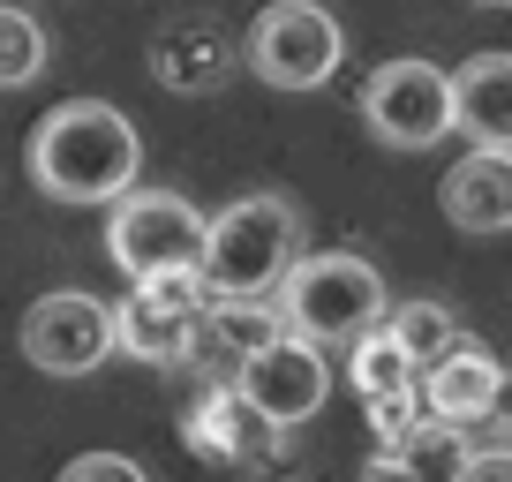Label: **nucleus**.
Returning <instances> with one entry per match:
<instances>
[{
	"mask_svg": "<svg viewBox=\"0 0 512 482\" xmlns=\"http://www.w3.org/2000/svg\"><path fill=\"white\" fill-rule=\"evenodd\" d=\"M144 174V136L106 98H68L31 129V181L53 204H121Z\"/></svg>",
	"mask_w": 512,
	"mask_h": 482,
	"instance_id": "f257e3e1",
	"label": "nucleus"
},
{
	"mask_svg": "<svg viewBox=\"0 0 512 482\" xmlns=\"http://www.w3.org/2000/svg\"><path fill=\"white\" fill-rule=\"evenodd\" d=\"M294 264H302V211L272 189L234 196L204 234V287L211 294H279Z\"/></svg>",
	"mask_w": 512,
	"mask_h": 482,
	"instance_id": "f03ea898",
	"label": "nucleus"
},
{
	"mask_svg": "<svg viewBox=\"0 0 512 482\" xmlns=\"http://www.w3.org/2000/svg\"><path fill=\"white\" fill-rule=\"evenodd\" d=\"M279 309L302 339L317 347H339V339H362L392 317V294H384V272L369 257H347V249H324V257H302L279 287Z\"/></svg>",
	"mask_w": 512,
	"mask_h": 482,
	"instance_id": "7ed1b4c3",
	"label": "nucleus"
},
{
	"mask_svg": "<svg viewBox=\"0 0 512 482\" xmlns=\"http://www.w3.org/2000/svg\"><path fill=\"white\" fill-rule=\"evenodd\" d=\"M204 234H211V219L174 189H128L106 219V249L128 272V287L166 279V272H204Z\"/></svg>",
	"mask_w": 512,
	"mask_h": 482,
	"instance_id": "20e7f679",
	"label": "nucleus"
},
{
	"mask_svg": "<svg viewBox=\"0 0 512 482\" xmlns=\"http://www.w3.org/2000/svg\"><path fill=\"white\" fill-rule=\"evenodd\" d=\"M339 61H347V38L317 0H272L241 38V68L272 91H317V83H332Z\"/></svg>",
	"mask_w": 512,
	"mask_h": 482,
	"instance_id": "39448f33",
	"label": "nucleus"
},
{
	"mask_svg": "<svg viewBox=\"0 0 512 482\" xmlns=\"http://www.w3.org/2000/svg\"><path fill=\"white\" fill-rule=\"evenodd\" d=\"M204 309H211L204 272L136 279V287L113 302V354H128V362H151V370H174V362H189V354H196Z\"/></svg>",
	"mask_w": 512,
	"mask_h": 482,
	"instance_id": "423d86ee",
	"label": "nucleus"
},
{
	"mask_svg": "<svg viewBox=\"0 0 512 482\" xmlns=\"http://www.w3.org/2000/svg\"><path fill=\"white\" fill-rule=\"evenodd\" d=\"M362 121L384 151H430L452 136V76L437 61H384L362 83Z\"/></svg>",
	"mask_w": 512,
	"mask_h": 482,
	"instance_id": "0eeeda50",
	"label": "nucleus"
},
{
	"mask_svg": "<svg viewBox=\"0 0 512 482\" xmlns=\"http://www.w3.org/2000/svg\"><path fill=\"white\" fill-rule=\"evenodd\" d=\"M23 362L46 377H91L113 354V309L83 287H53L23 309Z\"/></svg>",
	"mask_w": 512,
	"mask_h": 482,
	"instance_id": "6e6552de",
	"label": "nucleus"
},
{
	"mask_svg": "<svg viewBox=\"0 0 512 482\" xmlns=\"http://www.w3.org/2000/svg\"><path fill=\"white\" fill-rule=\"evenodd\" d=\"M234 385L249 392V407H264V415H272L279 430L309 422L324 400H332V370H324L317 339H302V332H287V339H272L264 354H249Z\"/></svg>",
	"mask_w": 512,
	"mask_h": 482,
	"instance_id": "1a4fd4ad",
	"label": "nucleus"
},
{
	"mask_svg": "<svg viewBox=\"0 0 512 482\" xmlns=\"http://www.w3.org/2000/svg\"><path fill=\"white\" fill-rule=\"evenodd\" d=\"M234 68H241V38L219 16H174L151 38V76L181 98H211Z\"/></svg>",
	"mask_w": 512,
	"mask_h": 482,
	"instance_id": "9d476101",
	"label": "nucleus"
},
{
	"mask_svg": "<svg viewBox=\"0 0 512 482\" xmlns=\"http://www.w3.org/2000/svg\"><path fill=\"white\" fill-rule=\"evenodd\" d=\"M279 422L264 415V407H249V392L241 385H211L204 400L189 407V445L204 452V460L219 467H264L279 452Z\"/></svg>",
	"mask_w": 512,
	"mask_h": 482,
	"instance_id": "9b49d317",
	"label": "nucleus"
},
{
	"mask_svg": "<svg viewBox=\"0 0 512 482\" xmlns=\"http://www.w3.org/2000/svg\"><path fill=\"white\" fill-rule=\"evenodd\" d=\"M437 204L460 234H505L512 226V151H482L467 144V159L445 166L437 181Z\"/></svg>",
	"mask_w": 512,
	"mask_h": 482,
	"instance_id": "f8f14e48",
	"label": "nucleus"
},
{
	"mask_svg": "<svg viewBox=\"0 0 512 482\" xmlns=\"http://www.w3.org/2000/svg\"><path fill=\"white\" fill-rule=\"evenodd\" d=\"M452 129L482 151H512V53H475L452 68Z\"/></svg>",
	"mask_w": 512,
	"mask_h": 482,
	"instance_id": "ddd939ff",
	"label": "nucleus"
},
{
	"mask_svg": "<svg viewBox=\"0 0 512 482\" xmlns=\"http://www.w3.org/2000/svg\"><path fill=\"white\" fill-rule=\"evenodd\" d=\"M497 377H505V362H497L482 339H460L445 362H430V370H422V400H430L437 422H460V430H467V422H490Z\"/></svg>",
	"mask_w": 512,
	"mask_h": 482,
	"instance_id": "4468645a",
	"label": "nucleus"
},
{
	"mask_svg": "<svg viewBox=\"0 0 512 482\" xmlns=\"http://www.w3.org/2000/svg\"><path fill=\"white\" fill-rule=\"evenodd\" d=\"M287 309H279V294H211L204 309V332H196V347L226 354V362H249V354H264L272 339H287Z\"/></svg>",
	"mask_w": 512,
	"mask_h": 482,
	"instance_id": "2eb2a0df",
	"label": "nucleus"
},
{
	"mask_svg": "<svg viewBox=\"0 0 512 482\" xmlns=\"http://www.w3.org/2000/svg\"><path fill=\"white\" fill-rule=\"evenodd\" d=\"M347 377H354V392L362 400H384V392H407V385H422V370H415V354L392 339V324H377V332H362L354 339V362H347Z\"/></svg>",
	"mask_w": 512,
	"mask_h": 482,
	"instance_id": "dca6fc26",
	"label": "nucleus"
},
{
	"mask_svg": "<svg viewBox=\"0 0 512 482\" xmlns=\"http://www.w3.org/2000/svg\"><path fill=\"white\" fill-rule=\"evenodd\" d=\"M384 324H392V339L415 354V370L445 362V354L467 339V332H460V317H452L445 302H392V317H384Z\"/></svg>",
	"mask_w": 512,
	"mask_h": 482,
	"instance_id": "f3484780",
	"label": "nucleus"
},
{
	"mask_svg": "<svg viewBox=\"0 0 512 482\" xmlns=\"http://www.w3.org/2000/svg\"><path fill=\"white\" fill-rule=\"evenodd\" d=\"M38 76H46V31H38V16L0 0V91H23Z\"/></svg>",
	"mask_w": 512,
	"mask_h": 482,
	"instance_id": "a211bd4d",
	"label": "nucleus"
},
{
	"mask_svg": "<svg viewBox=\"0 0 512 482\" xmlns=\"http://www.w3.org/2000/svg\"><path fill=\"white\" fill-rule=\"evenodd\" d=\"M400 467H407L415 482H460V467H467V430L430 415V422L415 430V445L400 452Z\"/></svg>",
	"mask_w": 512,
	"mask_h": 482,
	"instance_id": "6ab92c4d",
	"label": "nucleus"
},
{
	"mask_svg": "<svg viewBox=\"0 0 512 482\" xmlns=\"http://www.w3.org/2000/svg\"><path fill=\"white\" fill-rule=\"evenodd\" d=\"M369 422H377V452H392V460H400V452L415 445V430L430 422V400H422V385L384 392V400H369Z\"/></svg>",
	"mask_w": 512,
	"mask_h": 482,
	"instance_id": "aec40b11",
	"label": "nucleus"
},
{
	"mask_svg": "<svg viewBox=\"0 0 512 482\" xmlns=\"http://www.w3.org/2000/svg\"><path fill=\"white\" fill-rule=\"evenodd\" d=\"M61 482H151L128 452H83V460L61 467Z\"/></svg>",
	"mask_w": 512,
	"mask_h": 482,
	"instance_id": "412c9836",
	"label": "nucleus"
},
{
	"mask_svg": "<svg viewBox=\"0 0 512 482\" xmlns=\"http://www.w3.org/2000/svg\"><path fill=\"white\" fill-rule=\"evenodd\" d=\"M460 482H512V445H490V452H467Z\"/></svg>",
	"mask_w": 512,
	"mask_h": 482,
	"instance_id": "4be33fe9",
	"label": "nucleus"
},
{
	"mask_svg": "<svg viewBox=\"0 0 512 482\" xmlns=\"http://www.w3.org/2000/svg\"><path fill=\"white\" fill-rule=\"evenodd\" d=\"M490 430L512 445V362H505V377H497V400H490Z\"/></svg>",
	"mask_w": 512,
	"mask_h": 482,
	"instance_id": "5701e85b",
	"label": "nucleus"
},
{
	"mask_svg": "<svg viewBox=\"0 0 512 482\" xmlns=\"http://www.w3.org/2000/svg\"><path fill=\"white\" fill-rule=\"evenodd\" d=\"M362 482H415V475H407V467H400V460H392V452H377V460H369V467H362Z\"/></svg>",
	"mask_w": 512,
	"mask_h": 482,
	"instance_id": "b1692460",
	"label": "nucleus"
},
{
	"mask_svg": "<svg viewBox=\"0 0 512 482\" xmlns=\"http://www.w3.org/2000/svg\"><path fill=\"white\" fill-rule=\"evenodd\" d=\"M475 8H512V0H475Z\"/></svg>",
	"mask_w": 512,
	"mask_h": 482,
	"instance_id": "393cba45",
	"label": "nucleus"
}]
</instances>
